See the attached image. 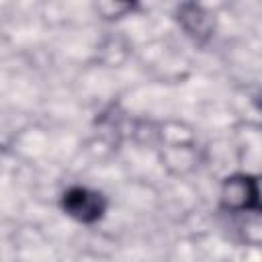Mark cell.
<instances>
[{
	"label": "cell",
	"instance_id": "obj_1",
	"mask_svg": "<svg viewBox=\"0 0 262 262\" xmlns=\"http://www.w3.org/2000/svg\"><path fill=\"white\" fill-rule=\"evenodd\" d=\"M68 207H70L72 215H78V217H80V211H84L82 219H88V213H90V217H96L100 211L96 205V194H88L86 190L70 192L68 194Z\"/></svg>",
	"mask_w": 262,
	"mask_h": 262
}]
</instances>
